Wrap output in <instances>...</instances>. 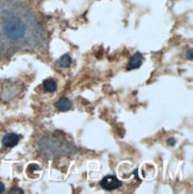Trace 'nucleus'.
<instances>
[{
  "label": "nucleus",
  "mask_w": 193,
  "mask_h": 194,
  "mask_svg": "<svg viewBox=\"0 0 193 194\" xmlns=\"http://www.w3.org/2000/svg\"><path fill=\"white\" fill-rule=\"evenodd\" d=\"M4 191H5V187H4V185H3V183L0 182V193H3Z\"/></svg>",
  "instance_id": "nucleus-9"
},
{
  "label": "nucleus",
  "mask_w": 193,
  "mask_h": 194,
  "mask_svg": "<svg viewBox=\"0 0 193 194\" xmlns=\"http://www.w3.org/2000/svg\"><path fill=\"white\" fill-rule=\"evenodd\" d=\"M188 59L192 60V50H191V49H190V51H188Z\"/></svg>",
  "instance_id": "nucleus-10"
},
{
  "label": "nucleus",
  "mask_w": 193,
  "mask_h": 194,
  "mask_svg": "<svg viewBox=\"0 0 193 194\" xmlns=\"http://www.w3.org/2000/svg\"><path fill=\"white\" fill-rule=\"evenodd\" d=\"M100 186L106 191H113L122 186V181L118 180L114 175H107L101 180Z\"/></svg>",
  "instance_id": "nucleus-2"
},
{
  "label": "nucleus",
  "mask_w": 193,
  "mask_h": 194,
  "mask_svg": "<svg viewBox=\"0 0 193 194\" xmlns=\"http://www.w3.org/2000/svg\"><path fill=\"white\" fill-rule=\"evenodd\" d=\"M43 38V25L31 10L16 0H7L0 6V49L3 53L34 50Z\"/></svg>",
  "instance_id": "nucleus-1"
},
{
  "label": "nucleus",
  "mask_w": 193,
  "mask_h": 194,
  "mask_svg": "<svg viewBox=\"0 0 193 194\" xmlns=\"http://www.w3.org/2000/svg\"><path fill=\"white\" fill-rule=\"evenodd\" d=\"M56 107L59 109L61 112H66V111L70 110V107H72V102H70L69 99H67V98H61L59 101L56 102Z\"/></svg>",
  "instance_id": "nucleus-5"
},
{
  "label": "nucleus",
  "mask_w": 193,
  "mask_h": 194,
  "mask_svg": "<svg viewBox=\"0 0 193 194\" xmlns=\"http://www.w3.org/2000/svg\"><path fill=\"white\" fill-rule=\"evenodd\" d=\"M56 82H55V80L54 79H51V77H49V79H45L44 81H43V88H44V91L45 92H48V93H51V92H54V91H56Z\"/></svg>",
  "instance_id": "nucleus-6"
},
{
  "label": "nucleus",
  "mask_w": 193,
  "mask_h": 194,
  "mask_svg": "<svg viewBox=\"0 0 193 194\" xmlns=\"http://www.w3.org/2000/svg\"><path fill=\"white\" fill-rule=\"evenodd\" d=\"M70 63H72V57H70L69 55H63V56L61 57V59L59 60V66L64 67V68L69 67V66H70Z\"/></svg>",
  "instance_id": "nucleus-7"
},
{
  "label": "nucleus",
  "mask_w": 193,
  "mask_h": 194,
  "mask_svg": "<svg viewBox=\"0 0 193 194\" xmlns=\"http://www.w3.org/2000/svg\"><path fill=\"white\" fill-rule=\"evenodd\" d=\"M167 142L169 143V145H174V144H175V139H174V138H169Z\"/></svg>",
  "instance_id": "nucleus-8"
},
{
  "label": "nucleus",
  "mask_w": 193,
  "mask_h": 194,
  "mask_svg": "<svg viewBox=\"0 0 193 194\" xmlns=\"http://www.w3.org/2000/svg\"><path fill=\"white\" fill-rule=\"evenodd\" d=\"M143 62V56L141 53H136V54H133L131 56V59H130V62H129V69H137V68L141 67Z\"/></svg>",
  "instance_id": "nucleus-4"
},
{
  "label": "nucleus",
  "mask_w": 193,
  "mask_h": 194,
  "mask_svg": "<svg viewBox=\"0 0 193 194\" xmlns=\"http://www.w3.org/2000/svg\"><path fill=\"white\" fill-rule=\"evenodd\" d=\"M19 139H21V137H19L18 135H16V133H8V135H6L5 137L3 138V144L6 145V147H8V148H12V147H16V145L18 144Z\"/></svg>",
  "instance_id": "nucleus-3"
}]
</instances>
